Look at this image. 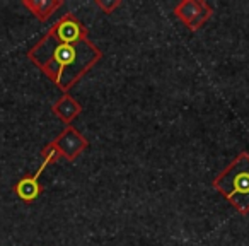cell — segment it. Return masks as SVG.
<instances>
[{"mask_svg": "<svg viewBox=\"0 0 249 246\" xmlns=\"http://www.w3.org/2000/svg\"><path fill=\"white\" fill-rule=\"evenodd\" d=\"M28 58L63 94H67L103 58V52L92 41H89V38L69 45L46 33L29 48Z\"/></svg>", "mask_w": 249, "mask_h": 246, "instance_id": "1", "label": "cell"}, {"mask_svg": "<svg viewBox=\"0 0 249 246\" xmlns=\"http://www.w3.org/2000/svg\"><path fill=\"white\" fill-rule=\"evenodd\" d=\"M213 188L224 195L231 205L242 215L249 214V154L239 152L237 157L217 174Z\"/></svg>", "mask_w": 249, "mask_h": 246, "instance_id": "2", "label": "cell"}, {"mask_svg": "<svg viewBox=\"0 0 249 246\" xmlns=\"http://www.w3.org/2000/svg\"><path fill=\"white\" fill-rule=\"evenodd\" d=\"M176 18L190 31H198L213 14V9L203 0H184L174 7Z\"/></svg>", "mask_w": 249, "mask_h": 246, "instance_id": "3", "label": "cell"}, {"mask_svg": "<svg viewBox=\"0 0 249 246\" xmlns=\"http://www.w3.org/2000/svg\"><path fill=\"white\" fill-rule=\"evenodd\" d=\"M48 35L62 43L73 45V43H79V41H82V39H86L87 36H89V31H87L86 26L75 18V14L67 12V14H63L62 18L50 28Z\"/></svg>", "mask_w": 249, "mask_h": 246, "instance_id": "4", "label": "cell"}, {"mask_svg": "<svg viewBox=\"0 0 249 246\" xmlns=\"http://www.w3.org/2000/svg\"><path fill=\"white\" fill-rule=\"evenodd\" d=\"M52 142L58 147L62 157H65L69 161H75L89 147V142H87L86 137L72 125L65 127V130L55 140H52Z\"/></svg>", "mask_w": 249, "mask_h": 246, "instance_id": "5", "label": "cell"}, {"mask_svg": "<svg viewBox=\"0 0 249 246\" xmlns=\"http://www.w3.org/2000/svg\"><path fill=\"white\" fill-rule=\"evenodd\" d=\"M80 111H82V106H80L79 101L73 99L70 94H63V96L53 104V113H55L63 123H67V127L79 116Z\"/></svg>", "mask_w": 249, "mask_h": 246, "instance_id": "6", "label": "cell"}, {"mask_svg": "<svg viewBox=\"0 0 249 246\" xmlns=\"http://www.w3.org/2000/svg\"><path fill=\"white\" fill-rule=\"evenodd\" d=\"M24 7H28L41 22L48 21L56 9L63 5V0H24Z\"/></svg>", "mask_w": 249, "mask_h": 246, "instance_id": "7", "label": "cell"}, {"mask_svg": "<svg viewBox=\"0 0 249 246\" xmlns=\"http://www.w3.org/2000/svg\"><path fill=\"white\" fill-rule=\"evenodd\" d=\"M14 191L21 200L24 202H35L41 193V185L38 181V176H22L21 180L16 183Z\"/></svg>", "mask_w": 249, "mask_h": 246, "instance_id": "8", "label": "cell"}, {"mask_svg": "<svg viewBox=\"0 0 249 246\" xmlns=\"http://www.w3.org/2000/svg\"><path fill=\"white\" fill-rule=\"evenodd\" d=\"M62 157V154H60V151H58V147L55 146L53 142H50L46 147H43V151H41V159H43V163H41V166H39V170L36 171V176L39 178V174L45 171V168L48 166V164H53V163H56V161Z\"/></svg>", "mask_w": 249, "mask_h": 246, "instance_id": "9", "label": "cell"}, {"mask_svg": "<svg viewBox=\"0 0 249 246\" xmlns=\"http://www.w3.org/2000/svg\"><path fill=\"white\" fill-rule=\"evenodd\" d=\"M96 5L104 12V14H111L116 7H120V0H113V2H104V0H96Z\"/></svg>", "mask_w": 249, "mask_h": 246, "instance_id": "10", "label": "cell"}]
</instances>
